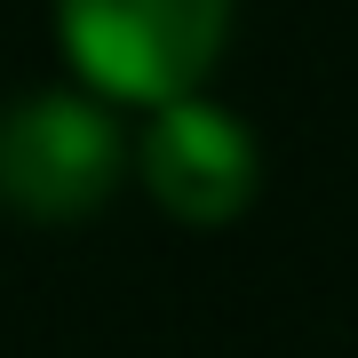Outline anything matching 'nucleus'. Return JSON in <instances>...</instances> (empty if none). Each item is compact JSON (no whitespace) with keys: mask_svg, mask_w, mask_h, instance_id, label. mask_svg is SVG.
Returning a JSON list of instances; mask_svg holds the SVG:
<instances>
[{"mask_svg":"<svg viewBox=\"0 0 358 358\" xmlns=\"http://www.w3.org/2000/svg\"><path fill=\"white\" fill-rule=\"evenodd\" d=\"M56 32L103 103H176L215 72L231 0H56Z\"/></svg>","mask_w":358,"mask_h":358,"instance_id":"f257e3e1","label":"nucleus"},{"mask_svg":"<svg viewBox=\"0 0 358 358\" xmlns=\"http://www.w3.org/2000/svg\"><path fill=\"white\" fill-rule=\"evenodd\" d=\"M128 143L112 112L72 88H32L0 112V207L24 223H80L112 199Z\"/></svg>","mask_w":358,"mask_h":358,"instance_id":"f03ea898","label":"nucleus"},{"mask_svg":"<svg viewBox=\"0 0 358 358\" xmlns=\"http://www.w3.org/2000/svg\"><path fill=\"white\" fill-rule=\"evenodd\" d=\"M136 176L176 223L207 231V223L247 215V199L263 183V159H255V136H247L239 112L176 96V103H152V128L136 143Z\"/></svg>","mask_w":358,"mask_h":358,"instance_id":"7ed1b4c3","label":"nucleus"}]
</instances>
